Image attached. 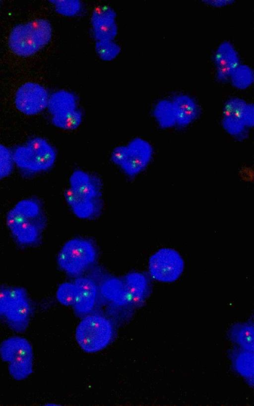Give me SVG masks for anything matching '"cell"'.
Segmentation results:
<instances>
[{
    "mask_svg": "<svg viewBox=\"0 0 254 406\" xmlns=\"http://www.w3.org/2000/svg\"><path fill=\"white\" fill-rule=\"evenodd\" d=\"M52 35V27L49 22L44 19H38L15 26L9 35L8 45L15 54L28 57L47 45Z\"/></svg>",
    "mask_w": 254,
    "mask_h": 406,
    "instance_id": "obj_1",
    "label": "cell"
},
{
    "mask_svg": "<svg viewBox=\"0 0 254 406\" xmlns=\"http://www.w3.org/2000/svg\"><path fill=\"white\" fill-rule=\"evenodd\" d=\"M113 335L110 321L97 314L84 318L75 331L77 343L84 351L88 353L97 352L105 348L111 342Z\"/></svg>",
    "mask_w": 254,
    "mask_h": 406,
    "instance_id": "obj_2",
    "label": "cell"
},
{
    "mask_svg": "<svg viewBox=\"0 0 254 406\" xmlns=\"http://www.w3.org/2000/svg\"><path fill=\"white\" fill-rule=\"evenodd\" d=\"M14 164L24 170L32 172L46 171L54 164L56 153L45 139L36 137L17 147L12 153Z\"/></svg>",
    "mask_w": 254,
    "mask_h": 406,
    "instance_id": "obj_3",
    "label": "cell"
},
{
    "mask_svg": "<svg viewBox=\"0 0 254 406\" xmlns=\"http://www.w3.org/2000/svg\"><path fill=\"white\" fill-rule=\"evenodd\" d=\"M152 154V147L148 142L135 138L127 145L115 147L112 151L111 158L126 174L133 176L146 167Z\"/></svg>",
    "mask_w": 254,
    "mask_h": 406,
    "instance_id": "obj_4",
    "label": "cell"
},
{
    "mask_svg": "<svg viewBox=\"0 0 254 406\" xmlns=\"http://www.w3.org/2000/svg\"><path fill=\"white\" fill-rule=\"evenodd\" d=\"M96 253L89 240L74 238L66 242L60 251L59 266L68 275L77 276L86 270L95 260Z\"/></svg>",
    "mask_w": 254,
    "mask_h": 406,
    "instance_id": "obj_5",
    "label": "cell"
},
{
    "mask_svg": "<svg viewBox=\"0 0 254 406\" xmlns=\"http://www.w3.org/2000/svg\"><path fill=\"white\" fill-rule=\"evenodd\" d=\"M184 261L180 254L171 248H162L153 254L149 261L151 276L163 282L177 280L184 270Z\"/></svg>",
    "mask_w": 254,
    "mask_h": 406,
    "instance_id": "obj_6",
    "label": "cell"
},
{
    "mask_svg": "<svg viewBox=\"0 0 254 406\" xmlns=\"http://www.w3.org/2000/svg\"><path fill=\"white\" fill-rule=\"evenodd\" d=\"M31 312V303L25 290L10 287V303L4 314L9 328L16 332H24L28 327Z\"/></svg>",
    "mask_w": 254,
    "mask_h": 406,
    "instance_id": "obj_7",
    "label": "cell"
},
{
    "mask_svg": "<svg viewBox=\"0 0 254 406\" xmlns=\"http://www.w3.org/2000/svg\"><path fill=\"white\" fill-rule=\"evenodd\" d=\"M50 97L41 85L28 82L20 87L15 94L17 109L28 116L37 115L48 107Z\"/></svg>",
    "mask_w": 254,
    "mask_h": 406,
    "instance_id": "obj_8",
    "label": "cell"
},
{
    "mask_svg": "<svg viewBox=\"0 0 254 406\" xmlns=\"http://www.w3.org/2000/svg\"><path fill=\"white\" fill-rule=\"evenodd\" d=\"M6 224L16 240L22 244H30L38 240L43 226L40 217L29 218L19 214L13 208L8 212Z\"/></svg>",
    "mask_w": 254,
    "mask_h": 406,
    "instance_id": "obj_9",
    "label": "cell"
},
{
    "mask_svg": "<svg viewBox=\"0 0 254 406\" xmlns=\"http://www.w3.org/2000/svg\"><path fill=\"white\" fill-rule=\"evenodd\" d=\"M116 17V12L109 6L99 5L94 8L91 22L97 41L114 40L118 32Z\"/></svg>",
    "mask_w": 254,
    "mask_h": 406,
    "instance_id": "obj_10",
    "label": "cell"
},
{
    "mask_svg": "<svg viewBox=\"0 0 254 406\" xmlns=\"http://www.w3.org/2000/svg\"><path fill=\"white\" fill-rule=\"evenodd\" d=\"M69 183V188L80 196L90 200L100 201L102 185L98 177L77 170L71 174Z\"/></svg>",
    "mask_w": 254,
    "mask_h": 406,
    "instance_id": "obj_11",
    "label": "cell"
},
{
    "mask_svg": "<svg viewBox=\"0 0 254 406\" xmlns=\"http://www.w3.org/2000/svg\"><path fill=\"white\" fill-rule=\"evenodd\" d=\"M74 284L76 293L72 306L77 314H87L93 309L96 304L97 286L93 280L87 277L77 278Z\"/></svg>",
    "mask_w": 254,
    "mask_h": 406,
    "instance_id": "obj_12",
    "label": "cell"
},
{
    "mask_svg": "<svg viewBox=\"0 0 254 406\" xmlns=\"http://www.w3.org/2000/svg\"><path fill=\"white\" fill-rule=\"evenodd\" d=\"M217 79L224 82L230 78L240 65L238 53L229 42L224 41L217 49L214 56Z\"/></svg>",
    "mask_w": 254,
    "mask_h": 406,
    "instance_id": "obj_13",
    "label": "cell"
},
{
    "mask_svg": "<svg viewBox=\"0 0 254 406\" xmlns=\"http://www.w3.org/2000/svg\"><path fill=\"white\" fill-rule=\"evenodd\" d=\"M127 305L138 306L142 304L149 292L147 279L141 273L128 274L123 281Z\"/></svg>",
    "mask_w": 254,
    "mask_h": 406,
    "instance_id": "obj_14",
    "label": "cell"
},
{
    "mask_svg": "<svg viewBox=\"0 0 254 406\" xmlns=\"http://www.w3.org/2000/svg\"><path fill=\"white\" fill-rule=\"evenodd\" d=\"M33 355L32 348L25 338L12 337L4 340L0 345V356L9 363L21 357Z\"/></svg>",
    "mask_w": 254,
    "mask_h": 406,
    "instance_id": "obj_15",
    "label": "cell"
},
{
    "mask_svg": "<svg viewBox=\"0 0 254 406\" xmlns=\"http://www.w3.org/2000/svg\"><path fill=\"white\" fill-rule=\"evenodd\" d=\"M175 111L176 124L181 126H187L197 117L198 106L191 97L180 95L172 102Z\"/></svg>",
    "mask_w": 254,
    "mask_h": 406,
    "instance_id": "obj_16",
    "label": "cell"
},
{
    "mask_svg": "<svg viewBox=\"0 0 254 406\" xmlns=\"http://www.w3.org/2000/svg\"><path fill=\"white\" fill-rule=\"evenodd\" d=\"M230 357L235 370L253 386L254 351L241 348L234 349L230 353Z\"/></svg>",
    "mask_w": 254,
    "mask_h": 406,
    "instance_id": "obj_17",
    "label": "cell"
},
{
    "mask_svg": "<svg viewBox=\"0 0 254 406\" xmlns=\"http://www.w3.org/2000/svg\"><path fill=\"white\" fill-rule=\"evenodd\" d=\"M64 197L74 214L81 218L92 216L100 204V201L89 200L81 197L69 187L64 192Z\"/></svg>",
    "mask_w": 254,
    "mask_h": 406,
    "instance_id": "obj_18",
    "label": "cell"
},
{
    "mask_svg": "<svg viewBox=\"0 0 254 406\" xmlns=\"http://www.w3.org/2000/svg\"><path fill=\"white\" fill-rule=\"evenodd\" d=\"M254 326L252 321L236 323L228 331L230 340L241 348L254 351Z\"/></svg>",
    "mask_w": 254,
    "mask_h": 406,
    "instance_id": "obj_19",
    "label": "cell"
},
{
    "mask_svg": "<svg viewBox=\"0 0 254 406\" xmlns=\"http://www.w3.org/2000/svg\"><path fill=\"white\" fill-rule=\"evenodd\" d=\"M47 108L52 116L62 115L76 109V100L67 91H58L50 97Z\"/></svg>",
    "mask_w": 254,
    "mask_h": 406,
    "instance_id": "obj_20",
    "label": "cell"
},
{
    "mask_svg": "<svg viewBox=\"0 0 254 406\" xmlns=\"http://www.w3.org/2000/svg\"><path fill=\"white\" fill-rule=\"evenodd\" d=\"M100 291L106 299L119 305H127L123 281L116 278L107 280L102 284Z\"/></svg>",
    "mask_w": 254,
    "mask_h": 406,
    "instance_id": "obj_21",
    "label": "cell"
},
{
    "mask_svg": "<svg viewBox=\"0 0 254 406\" xmlns=\"http://www.w3.org/2000/svg\"><path fill=\"white\" fill-rule=\"evenodd\" d=\"M153 115L163 128H169L176 124L173 106L169 101L163 100L158 102L154 109Z\"/></svg>",
    "mask_w": 254,
    "mask_h": 406,
    "instance_id": "obj_22",
    "label": "cell"
},
{
    "mask_svg": "<svg viewBox=\"0 0 254 406\" xmlns=\"http://www.w3.org/2000/svg\"><path fill=\"white\" fill-rule=\"evenodd\" d=\"M247 104L245 101L239 98L229 99L224 105L222 118L231 122L244 124L243 116Z\"/></svg>",
    "mask_w": 254,
    "mask_h": 406,
    "instance_id": "obj_23",
    "label": "cell"
},
{
    "mask_svg": "<svg viewBox=\"0 0 254 406\" xmlns=\"http://www.w3.org/2000/svg\"><path fill=\"white\" fill-rule=\"evenodd\" d=\"M8 371L16 380L28 377L33 371V355L21 357L9 362Z\"/></svg>",
    "mask_w": 254,
    "mask_h": 406,
    "instance_id": "obj_24",
    "label": "cell"
},
{
    "mask_svg": "<svg viewBox=\"0 0 254 406\" xmlns=\"http://www.w3.org/2000/svg\"><path fill=\"white\" fill-rule=\"evenodd\" d=\"M82 114L78 110L64 113L62 115L53 116V124L60 128L71 130L77 128L82 120Z\"/></svg>",
    "mask_w": 254,
    "mask_h": 406,
    "instance_id": "obj_25",
    "label": "cell"
},
{
    "mask_svg": "<svg viewBox=\"0 0 254 406\" xmlns=\"http://www.w3.org/2000/svg\"><path fill=\"white\" fill-rule=\"evenodd\" d=\"M230 78L234 87L239 89H245L250 86L254 81L253 71L247 65H239Z\"/></svg>",
    "mask_w": 254,
    "mask_h": 406,
    "instance_id": "obj_26",
    "label": "cell"
},
{
    "mask_svg": "<svg viewBox=\"0 0 254 406\" xmlns=\"http://www.w3.org/2000/svg\"><path fill=\"white\" fill-rule=\"evenodd\" d=\"M95 50L101 59L104 61H110L118 56L121 48L113 40L97 41Z\"/></svg>",
    "mask_w": 254,
    "mask_h": 406,
    "instance_id": "obj_27",
    "label": "cell"
},
{
    "mask_svg": "<svg viewBox=\"0 0 254 406\" xmlns=\"http://www.w3.org/2000/svg\"><path fill=\"white\" fill-rule=\"evenodd\" d=\"M76 288L73 284L66 282L61 284L57 291L58 301L66 306L73 305L76 297Z\"/></svg>",
    "mask_w": 254,
    "mask_h": 406,
    "instance_id": "obj_28",
    "label": "cell"
},
{
    "mask_svg": "<svg viewBox=\"0 0 254 406\" xmlns=\"http://www.w3.org/2000/svg\"><path fill=\"white\" fill-rule=\"evenodd\" d=\"M14 164L12 153L6 147L0 144V179L11 174Z\"/></svg>",
    "mask_w": 254,
    "mask_h": 406,
    "instance_id": "obj_29",
    "label": "cell"
},
{
    "mask_svg": "<svg viewBox=\"0 0 254 406\" xmlns=\"http://www.w3.org/2000/svg\"><path fill=\"white\" fill-rule=\"evenodd\" d=\"M56 11L67 16L76 14L80 10L81 3L79 0H52Z\"/></svg>",
    "mask_w": 254,
    "mask_h": 406,
    "instance_id": "obj_30",
    "label": "cell"
},
{
    "mask_svg": "<svg viewBox=\"0 0 254 406\" xmlns=\"http://www.w3.org/2000/svg\"><path fill=\"white\" fill-rule=\"evenodd\" d=\"M10 303V287H0V315H4Z\"/></svg>",
    "mask_w": 254,
    "mask_h": 406,
    "instance_id": "obj_31",
    "label": "cell"
},
{
    "mask_svg": "<svg viewBox=\"0 0 254 406\" xmlns=\"http://www.w3.org/2000/svg\"><path fill=\"white\" fill-rule=\"evenodd\" d=\"M244 123L246 127H253L254 123V107L252 104L247 103L243 116Z\"/></svg>",
    "mask_w": 254,
    "mask_h": 406,
    "instance_id": "obj_32",
    "label": "cell"
},
{
    "mask_svg": "<svg viewBox=\"0 0 254 406\" xmlns=\"http://www.w3.org/2000/svg\"><path fill=\"white\" fill-rule=\"evenodd\" d=\"M206 4H207L210 5H212L213 6L216 7H220L223 6H225L228 4H232L234 0H203Z\"/></svg>",
    "mask_w": 254,
    "mask_h": 406,
    "instance_id": "obj_33",
    "label": "cell"
}]
</instances>
